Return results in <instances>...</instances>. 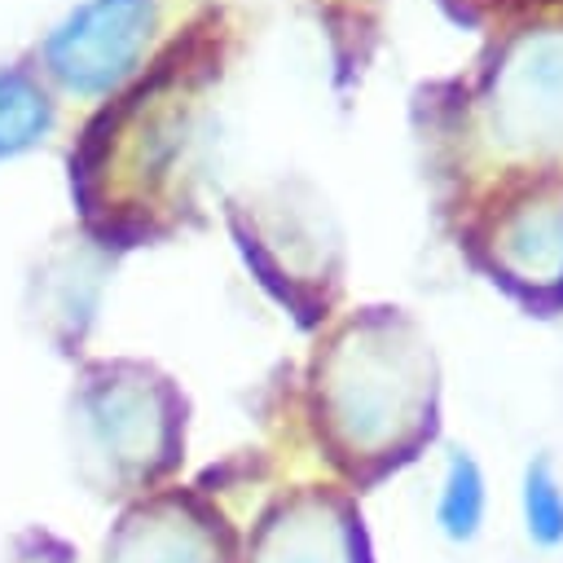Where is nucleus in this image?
<instances>
[{"instance_id":"nucleus-7","label":"nucleus","mask_w":563,"mask_h":563,"mask_svg":"<svg viewBox=\"0 0 563 563\" xmlns=\"http://www.w3.org/2000/svg\"><path fill=\"white\" fill-rule=\"evenodd\" d=\"M264 563H339V550H334L330 532L290 528V537L282 532V537L264 550Z\"/></svg>"},{"instance_id":"nucleus-2","label":"nucleus","mask_w":563,"mask_h":563,"mask_svg":"<svg viewBox=\"0 0 563 563\" xmlns=\"http://www.w3.org/2000/svg\"><path fill=\"white\" fill-rule=\"evenodd\" d=\"M79 427H84L88 449L101 453L106 462H114V471H128V466L136 471L150 462L158 431H163V418L141 387L106 383V387L84 391Z\"/></svg>"},{"instance_id":"nucleus-6","label":"nucleus","mask_w":563,"mask_h":563,"mask_svg":"<svg viewBox=\"0 0 563 563\" xmlns=\"http://www.w3.org/2000/svg\"><path fill=\"white\" fill-rule=\"evenodd\" d=\"M114 563H207L198 537L176 528L172 519H154V528H132L114 550Z\"/></svg>"},{"instance_id":"nucleus-1","label":"nucleus","mask_w":563,"mask_h":563,"mask_svg":"<svg viewBox=\"0 0 563 563\" xmlns=\"http://www.w3.org/2000/svg\"><path fill=\"white\" fill-rule=\"evenodd\" d=\"M154 9L150 0H84L44 44L48 70L75 92L119 84L145 48Z\"/></svg>"},{"instance_id":"nucleus-3","label":"nucleus","mask_w":563,"mask_h":563,"mask_svg":"<svg viewBox=\"0 0 563 563\" xmlns=\"http://www.w3.org/2000/svg\"><path fill=\"white\" fill-rule=\"evenodd\" d=\"M484 506H488V488H484V471L466 449H449L444 457V479H440V497H435V528L466 545L479 537L484 528Z\"/></svg>"},{"instance_id":"nucleus-4","label":"nucleus","mask_w":563,"mask_h":563,"mask_svg":"<svg viewBox=\"0 0 563 563\" xmlns=\"http://www.w3.org/2000/svg\"><path fill=\"white\" fill-rule=\"evenodd\" d=\"M48 123H53V106L44 88L22 70H4L0 75V158L40 141Z\"/></svg>"},{"instance_id":"nucleus-5","label":"nucleus","mask_w":563,"mask_h":563,"mask_svg":"<svg viewBox=\"0 0 563 563\" xmlns=\"http://www.w3.org/2000/svg\"><path fill=\"white\" fill-rule=\"evenodd\" d=\"M519 506H523V532L532 545H541V550L563 545V484L545 457H532L523 466Z\"/></svg>"}]
</instances>
